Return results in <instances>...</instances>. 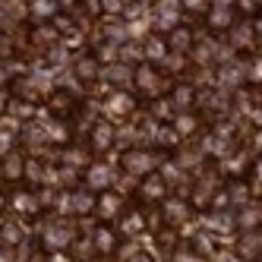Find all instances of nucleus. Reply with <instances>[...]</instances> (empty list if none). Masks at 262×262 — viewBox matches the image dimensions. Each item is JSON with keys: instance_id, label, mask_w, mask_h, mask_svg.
Wrapping results in <instances>:
<instances>
[{"instance_id": "1", "label": "nucleus", "mask_w": 262, "mask_h": 262, "mask_svg": "<svg viewBox=\"0 0 262 262\" xmlns=\"http://www.w3.org/2000/svg\"><path fill=\"white\" fill-rule=\"evenodd\" d=\"M171 79H167V73L158 67V63H148V60H139L136 70H133V89L136 95L155 101V98H164L167 92H171V85H167Z\"/></svg>"}, {"instance_id": "2", "label": "nucleus", "mask_w": 262, "mask_h": 262, "mask_svg": "<svg viewBox=\"0 0 262 262\" xmlns=\"http://www.w3.org/2000/svg\"><path fill=\"white\" fill-rule=\"evenodd\" d=\"M38 243L48 253H70V247L76 243V224L73 221H51Z\"/></svg>"}, {"instance_id": "3", "label": "nucleus", "mask_w": 262, "mask_h": 262, "mask_svg": "<svg viewBox=\"0 0 262 262\" xmlns=\"http://www.w3.org/2000/svg\"><path fill=\"white\" fill-rule=\"evenodd\" d=\"M120 171L142 180L145 174L158 171V155L152 152V148H126V152L120 155Z\"/></svg>"}, {"instance_id": "4", "label": "nucleus", "mask_w": 262, "mask_h": 262, "mask_svg": "<svg viewBox=\"0 0 262 262\" xmlns=\"http://www.w3.org/2000/svg\"><path fill=\"white\" fill-rule=\"evenodd\" d=\"M136 193H139V202H145V205H161L167 196H171V183H167V177L161 171H152V174H145L139 180Z\"/></svg>"}, {"instance_id": "5", "label": "nucleus", "mask_w": 262, "mask_h": 262, "mask_svg": "<svg viewBox=\"0 0 262 262\" xmlns=\"http://www.w3.org/2000/svg\"><path fill=\"white\" fill-rule=\"evenodd\" d=\"M190 215H193V205H190L186 196H167L161 202V224H164V228L180 231L183 224L190 221Z\"/></svg>"}, {"instance_id": "6", "label": "nucleus", "mask_w": 262, "mask_h": 262, "mask_svg": "<svg viewBox=\"0 0 262 262\" xmlns=\"http://www.w3.org/2000/svg\"><path fill=\"white\" fill-rule=\"evenodd\" d=\"M101 107H104V120H129V114L136 111V98H133V92H126V89H114L104 98Z\"/></svg>"}, {"instance_id": "7", "label": "nucleus", "mask_w": 262, "mask_h": 262, "mask_svg": "<svg viewBox=\"0 0 262 262\" xmlns=\"http://www.w3.org/2000/svg\"><path fill=\"white\" fill-rule=\"evenodd\" d=\"M234 256L237 262H262V228L240 231L234 240Z\"/></svg>"}, {"instance_id": "8", "label": "nucleus", "mask_w": 262, "mask_h": 262, "mask_svg": "<svg viewBox=\"0 0 262 262\" xmlns=\"http://www.w3.org/2000/svg\"><path fill=\"white\" fill-rule=\"evenodd\" d=\"M123 212H126V202H123V196H120L117 190H104V193H98L95 215H98L101 224H114Z\"/></svg>"}, {"instance_id": "9", "label": "nucleus", "mask_w": 262, "mask_h": 262, "mask_svg": "<svg viewBox=\"0 0 262 262\" xmlns=\"http://www.w3.org/2000/svg\"><path fill=\"white\" fill-rule=\"evenodd\" d=\"M111 183H114V171H111L107 161H92L85 171H82V186H89L92 193L111 190Z\"/></svg>"}, {"instance_id": "10", "label": "nucleus", "mask_w": 262, "mask_h": 262, "mask_svg": "<svg viewBox=\"0 0 262 262\" xmlns=\"http://www.w3.org/2000/svg\"><path fill=\"white\" fill-rule=\"evenodd\" d=\"M76 111H79V101L73 98L67 89H57V92H51V95H48V114H51L54 120H63V123H67L73 114H76Z\"/></svg>"}, {"instance_id": "11", "label": "nucleus", "mask_w": 262, "mask_h": 262, "mask_svg": "<svg viewBox=\"0 0 262 262\" xmlns=\"http://www.w3.org/2000/svg\"><path fill=\"white\" fill-rule=\"evenodd\" d=\"M26 167H29V161H26L19 152L0 155V180L10 183V186H19V183L26 180Z\"/></svg>"}, {"instance_id": "12", "label": "nucleus", "mask_w": 262, "mask_h": 262, "mask_svg": "<svg viewBox=\"0 0 262 262\" xmlns=\"http://www.w3.org/2000/svg\"><path fill=\"white\" fill-rule=\"evenodd\" d=\"M10 209L19 212L23 218H38L41 215L38 196H35V190H29V186H16V190L10 193Z\"/></svg>"}, {"instance_id": "13", "label": "nucleus", "mask_w": 262, "mask_h": 262, "mask_svg": "<svg viewBox=\"0 0 262 262\" xmlns=\"http://www.w3.org/2000/svg\"><path fill=\"white\" fill-rule=\"evenodd\" d=\"M95 202H98V193H92L82 183L67 193V209L73 215H95Z\"/></svg>"}, {"instance_id": "14", "label": "nucleus", "mask_w": 262, "mask_h": 262, "mask_svg": "<svg viewBox=\"0 0 262 262\" xmlns=\"http://www.w3.org/2000/svg\"><path fill=\"white\" fill-rule=\"evenodd\" d=\"M114 123L111 120H98L95 126L89 129V152H95V155H104L111 145H114Z\"/></svg>"}, {"instance_id": "15", "label": "nucleus", "mask_w": 262, "mask_h": 262, "mask_svg": "<svg viewBox=\"0 0 262 262\" xmlns=\"http://www.w3.org/2000/svg\"><path fill=\"white\" fill-rule=\"evenodd\" d=\"M92 247H95V256H114L120 250V234L111 224H98L95 237H92Z\"/></svg>"}, {"instance_id": "16", "label": "nucleus", "mask_w": 262, "mask_h": 262, "mask_svg": "<svg viewBox=\"0 0 262 262\" xmlns=\"http://www.w3.org/2000/svg\"><path fill=\"white\" fill-rule=\"evenodd\" d=\"M234 51L237 54H243V57H250V54L256 51V38H259V35H256V23H250V19H243V23H237L234 29Z\"/></svg>"}, {"instance_id": "17", "label": "nucleus", "mask_w": 262, "mask_h": 262, "mask_svg": "<svg viewBox=\"0 0 262 262\" xmlns=\"http://www.w3.org/2000/svg\"><path fill=\"white\" fill-rule=\"evenodd\" d=\"M205 26H209L212 32H231L237 26V10L221 4V7H209V13H205Z\"/></svg>"}, {"instance_id": "18", "label": "nucleus", "mask_w": 262, "mask_h": 262, "mask_svg": "<svg viewBox=\"0 0 262 262\" xmlns=\"http://www.w3.org/2000/svg\"><path fill=\"white\" fill-rule=\"evenodd\" d=\"M73 73H76V79L85 82V85H95L98 76H101V60L95 54H79L76 60H73Z\"/></svg>"}, {"instance_id": "19", "label": "nucleus", "mask_w": 262, "mask_h": 262, "mask_svg": "<svg viewBox=\"0 0 262 262\" xmlns=\"http://www.w3.org/2000/svg\"><path fill=\"white\" fill-rule=\"evenodd\" d=\"M234 215V231L240 234V231H256V228H262V205H240V209H234L231 212Z\"/></svg>"}, {"instance_id": "20", "label": "nucleus", "mask_w": 262, "mask_h": 262, "mask_svg": "<svg viewBox=\"0 0 262 262\" xmlns=\"http://www.w3.org/2000/svg\"><path fill=\"white\" fill-rule=\"evenodd\" d=\"M193 32L190 29H186V26H174L171 32H167L164 35V45H167V54H180V57H183V54H190L193 51Z\"/></svg>"}, {"instance_id": "21", "label": "nucleus", "mask_w": 262, "mask_h": 262, "mask_svg": "<svg viewBox=\"0 0 262 262\" xmlns=\"http://www.w3.org/2000/svg\"><path fill=\"white\" fill-rule=\"evenodd\" d=\"M117 221H120V228H117L120 237H139V234L148 228V218H145L142 209H126Z\"/></svg>"}, {"instance_id": "22", "label": "nucleus", "mask_w": 262, "mask_h": 262, "mask_svg": "<svg viewBox=\"0 0 262 262\" xmlns=\"http://www.w3.org/2000/svg\"><path fill=\"white\" fill-rule=\"evenodd\" d=\"M167 98H171V104H174L177 114H180V111H190V107L196 104V85H190V82H177V85H171Z\"/></svg>"}, {"instance_id": "23", "label": "nucleus", "mask_w": 262, "mask_h": 262, "mask_svg": "<svg viewBox=\"0 0 262 262\" xmlns=\"http://www.w3.org/2000/svg\"><path fill=\"white\" fill-rule=\"evenodd\" d=\"M174 133L180 136V139H193L199 129H202V117L199 114H193V111H180V114L174 117Z\"/></svg>"}, {"instance_id": "24", "label": "nucleus", "mask_w": 262, "mask_h": 262, "mask_svg": "<svg viewBox=\"0 0 262 262\" xmlns=\"http://www.w3.org/2000/svg\"><path fill=\"white\" fill-rule=\"evenodd\" d=\"M60 13V0H29V16L32 23H51Z\"/></svg>"}, {"instance_id": "25", "label": "nucleus", "mask_w": 262, "mask_h": 262, "mask_svg": "<svg viewBox=\"0 0 262 262\" xmlns=\"http://www.w3.org/2000/svg\"><path fill=\"white\" fill-rule=\"evenodd\" d=\"M0 243H4L7 250L19 247V243H23V224H19V221L4 218V221H0Z\"/></svg>"}, {"instance_id": "26", "label": "nucleus", "mask_w": 262, "mask_h": 262, "mask_svg": "<svg viewBox=\"0 0 262 262\" xmlns=\"http://www.w3.org/2000/svg\"><path fill=\"white\" fill-rule=\"evenodd\" d=\"M164 57H167V45H164V38H161V35H152V38L145 41V48H142V60L161 67Z\"/></svg>"}, {"instance_id": "27", "label": "nucleus", "mask_w": 262, "mask_h": 262, "mask_svg": "<svg viewBox=\"0 0 262 262\" xmlns=\"http://www.w3.org/2000/svg\"><path fill=\"white\" fill-rule=\"evenodd\" d=\"M247 95V117L256 129H262V92L259 89H247L243 92Z\"/></svg>"}, {"instance_id": "28", "label": "nucleus", "mask_w": 262, "mask_h": 262, "mask_svg": "<svg viewBox=\"0 0 262 262\" xmlns=\"http://www.w3.org/2000/svg\"><path fill=\"white\" fill-rule=\"evenodd\" d=\"M148 111H152L155 120H164V123H174V117H177V111H174V104H171V98H167V95L148 101Z\"/></svg>"}, {"instance_id": "29", "label": "nucleus", "mask_w": 262, "mask_h": 262, "mask_svg": "<svg viewBox=\"0 0 262 262\" xmlns=\"http://www.w3.org/2000/svg\"><path fill=\"white\" fill-rule=\"evenodd\" d=\"M60 158H63L60 164H70V167H89L92 164L89 161V152H85V148H79V145H67Z\"/></svg>"}, {"instance_id": "30", "label": "nucleus", "mask_w": 262, "mask_h": 262, "mask_svg": "<svg viewBox=\"0 0 262 262\" xmlns=\"http://www.w3.org/2000/svg\"><path fill=\"white\" fill-rule=\"evenodd\" d=\"M155 247H158V250H164V253H174V250H180L177 231H174V228H161V231L155 234Z\"/></svg>"}, {"instance_id": "31", "label": "nucleus", "mask_w": 262, "mask_h": 262, "mask_svg": "<svg viewBox=\"0 0 262 262\" xmlns=\"http://www.w3.org/2000/svg\"><path fill=\"white\" fill-rule=\"evenodd\" d=\"M51 26L57 29V35H76V19H73L70 13H57L51 19Z\"/></svg>"}, {"instance_id": "32", "label": "nucleus", "mask_w": 262, "mask_h": 262, "mask_svg": "<svg viewBox=\"0 0 262 262\" xmlns=\"http://www.w3.org/2000/svg\"><path fill=\"white\" fill-rule=\"evenodd\" d=\"M234 10H237V16H256L259 13V0H234Z\"/></svg>"}, {"instance_id": "33", "label": "nucleus", "mask_w": 262, "mask_h": 262, "mask_svg": "<svg viewBox=\"0 0 262 262\" xmlns=\"http://www.w3.org/2000/svg\"><path fill=\"white\" fill-rule=\"evenodd\" d=\"M180 7L190 13H209V0H180Z\"/></svg>"}, {"instance_id": "34", "label": "nucleus", "mask_w": 262, "mask_h": 262, "mask_svg": "<svg viewBox=\"0 0 262 262\" xmlns=\"http://www.w3.org/2000/svg\"><path fill=\"white\" fill-rule=\"evenodd\" d=\"M101 10H104V13H114V16H117V13L123 10V0H101Z\"/></svg>"}, {"instance_id": "35", "label": "nucleus", "mask_w": 262, "mask_h": 262, "mask_svg": "<svg viewBox=\"0 0 262 262\" xmlns=\"http://www.w3.org/2000/svg\"><path fill=\"white\" fill-rule=\"evenodd\" d=\"M13 104V95H10V89H0V114H7Z\"/></svg>"}, {"instance_id": "36", "label": "nucleus", "mask_w": 262, "mask_h": 262, "mask_svg": "<svg viewBox=\"0 0 262 262\" xmlns=\"http://www.w3.org/2000/svg\"><path fill=\"white\" fill-rule=\"evenodd\" d=\"M253 180H262V155L256 158V161H250V171H247Z\"/></svg>"}, {"instance_id": "37", "label": "nucleus", "mask_w": 262, "mask_h": 262, "mask_svg": "<svg viewBox=\"0 0 262 262\" xmlns=\"http://www.w3.org/2000/svg\"><path fill=\"white\" fill-rule=\"evenodd\" d=\"M262 79V57L253 60V73H250V82H259Z\"/></svg>"}, {"instance_id": "38", "label": "nucleus", "mask_w": 262, "mask_h": 262, "mask_svg": "<svg viewBox=\"0 0 262 262\" xmlns=\"http://www.w3.org/2000/svg\"><path fill=\"white\" fill-rule=\"evenodd\" d=\"M129 262H155V256H152V253H142V250H136L133 256H129Z\"/></svg>"}, {"instance_id": "39", "label": "nucleus", "mask_w": 262, "mask_h": 262, "mask_svg": "<svg viewBox=\"0 0 262 262\" xmlns=\"http://www.w3.org/2000/svg\"><path fill=\"white\" fill-rule=\"evenodd\" d=\"M85 7H89V13H92V16L104 13V10H101V0H85Z\"/></svg>"}, {"instance_id": "40", "label": "nucleus", "mask_w": 262, "mask_h": 262, "mask_svg": "<svg viewBox=\"0 0 262 262\" xmlns=\"http://www.w3.org/2000/svg\"><path fill=\"white\" fill-rule=\"evenodd\" d=\"M48 262H73V256H70V253H51Z\"/></svg>"}, {"instance_id": "41", "label": "nucleus", "mask_w": 262, "mask_h": 262, "mask_svg": "<svg viewBox=\"0 0 262 262\" xmlns=\"http://www.w3.org/2000/svg\"><path fill=\"white\" fill-rule=\"evenodd\" d=\"M7 212H10V196H7V193H0V218H4Z\"/></svg>"}, {"instance_id": "42", "label": "nucleus", "mask_w": 262, "mask_h": 262, "mask_svg": "<svg viewBox=\"0 0 262 262\" xmlns=\"http://www.w3.org/2000/svg\"><path fill=\"white\" fill-rule=\"evenodd\" d=\"M7 85H10V70L0 67V89H7Z\"/></svg>"}, {"instance_id": "43", "label": "nucleus", "mask_w": 262, "mask_h": 262, "mask_svg": "<svg viewBox=\"0 0 262 262\" xmlns=\"http://www.w3.org/2000/svg\"><path fill=\"white\" fill-rule=\"evenodd\" d=\"M0 262H13V253L10 250H0Z\"/></svg>"}, {"instance_id": "44", "label": "nucleus", "mask_w": 262, "mask_h": 262, "mask_svg": "<svg viewBox=\"0 0 262 262\" xmlns=\"http://www.w3.org/2000/svg\"><path fill=\"white\" fill-rule=\"evenodd\" d=\"M259 13H262V0H259Z\"/></svg>"}]
</instances>
